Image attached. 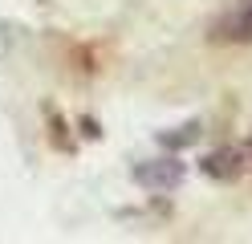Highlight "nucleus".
Returning <instances> with one entry per match:
<instances>
[{"mask_svg": "<svg viewBox=\"0 0 252 244\" xmlns=\"http://www.w3.org/2000/svg\"><path fill=\"white\" fill-rule=\"evenodd\" d=\"M130 175H134L138 187L163 195V191H175L183 183V163L179 159H147V163H134Z\"/></svg>", "mask_w": 252, "mask_h": 244, "instance_id": "1", "label": "nucleus"}, {"mask_svg": "<svg viewBox=\"0 0 252 244\" xmlns=\"http://www.w3.org/2000/svg\"><path fill=\"white\" fill-rule=\"evenodd\" d=\"M212 41L216 45H248L252 41V4H244V8H236V12H228V16H220V21L212 25Z\"/></svg>", "mask_w": 252, "mask_h": 244, "instance_id": "2", "label": "nucleus"}, {"mask_svg": "<svg viewBox=\"0 0 252 244\" xmlns=\"http://www.w3.org/2000/svg\"><path fill=\"white\" fill-rule=\"evenodd\" d=\"M248 146H252V142H248Z\"/></svg>", "mask_w": 252, "mask_h": 244, "instance_id": "7", "label": "nucleus"}, {"mask_svg": "<svg viewBox=\"0 0 252 244\" xmlns=\"http://www.w3.org/2000/svg\"><path fill=\"white\" fill-rule=\"evenodd\" d=\"M199 135H203V126H199V122H183L179 130H159V142L167 146V151H183V146L199 142Z\"/></svg>", "mask_w": 252, "mask_h": 244, "instance_id": "4", "label": "nucleus"}, {"mask_svg": "<svg viewBox=\"0 0 252 244\" xmlns=\"http://www.w3.org/2000/svg\"><path fill=\"white\" fill-rule=\"evenodd\" d=\"M77 126H82V135H86V139H102V130H98V122H94L90 114H82V118H77Z\"/></svg>", "mask_w": 252, "mask_h": 244, "instance_id": "6", "label": "nucleus"}, {"mask_svg": "<svg viewBox=\"0 0 252 244\" xmlns=\"http://www.w3.org/2000/svg\"><path fill=\"white\" fill-rule=\"evenodd\" d=\"M199 171L208 175V179L232 183V179L244 171V151H236V146H220V151H212V155L199 159Z\"/></svg>", "mask_w": 252, "mask_h": 244, "instance_id": "3", "label": "nucleus"}, {"mask_svg": "<svg viewBox=\"0 0 252 244\" xmlns=\"http://www.w3.org/2000/svg\"><path fill=\"white\" fill-rule=\"evenodd\" d=\"M45 118H49V142H53V151H73V139L65 135V118H61L57 110H45Z\"/></svg>", "mask_w": 252, "mask_h": 244, "instance_id": "5", "label": "nucleus"}]
</instances>
